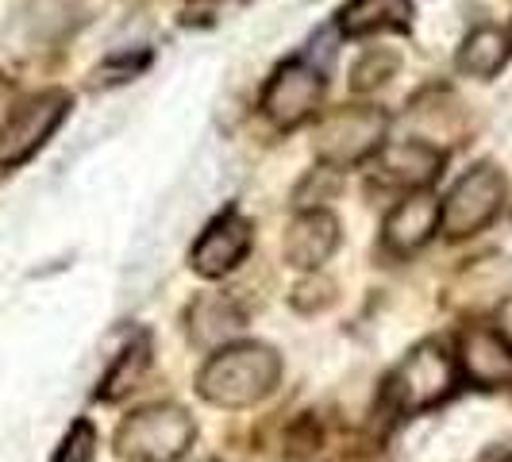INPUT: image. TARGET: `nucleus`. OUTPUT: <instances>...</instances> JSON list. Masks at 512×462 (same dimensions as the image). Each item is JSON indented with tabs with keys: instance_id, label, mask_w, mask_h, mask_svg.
<instances>
[{
	"instance_id": "1",
	"label": "nucleus",
	"mask_w": 512,
	"mask_h": 462,
	"mask_svg": "<svg viewBox=\"0 0 512 462\" xmlns=\"http://www.w3.org/2000/svg\"><path fill=\"white\" fill-rule=\"evenodd\" d=\"M282 378V359L266 343H228L197 374V393L220 409H247Z\"/></svg>"
},
{
	"instance_id": "2",
	"label": "nucleus",
	"mask_w": 512,
	"mask_h": 462,
	"mask_svg": "<svg viewBox=\"0 0 512 462\" xmlns=\"http://www.w3.org/2000/svg\"><path fill=\"white\" fill-rule=\"evenodd\" d=\"M193 420L178 405H147L116 432V455L128 462H174L193 443Z\"/></svg>"
},
{
	"instance_id": "3",
	"label": "nucleus",
	"mask_w": 512,
	"mask_h": 462,
	"mask_svg": "<svg viewBox=\"0 0 512 462\" xmlns=\"http://www.w3.org/2000/svg\"><path fill=\"white\" fill-rule=\"evenodd\" d=\"M451 389H455V359L439 343H424L397 362V370L385 382V401L393 412L409 416L443 405Z\"/></svg>"
},
{
	"instance_id": "4",
	"label": "nucleus",
	"mask_w": 512,
	"mask_h": 462,
	"mask_svg": "<svg viewBox=\"0 0 512 462\" xmlns=\"http://www.w3.org/2000/svg\"><path fill=\"white\" fill-rule=\"evenodd\" d=\"M385 131H389V116L374 104H347V108H335L328 112V120L316 131V154L332 166H355L362 158L378 151L385 143Z\"/></svg>"
},
{
	"instance_id": "5",
	"label": "nucleus",
	"mask_w": 512,
	"mask_h": 462,
	"mask_svg": "<svg viewBox=\"0 0 512 462\" xmlns=\"http://www.w3.org/2000/svg\"><path fill=\"white\" fill-rule=\"evenodd\" d=\"M501 205H505V174L497 166L482 162V166H470L455 181L451 197L439 205V224L451 239H466V235L493 224Z\"/></svg>"
},
{
	"instance_id": "6",
	"label": "nucleus",
	"mask_w": 512,
	"mask_h": 462,
	"mask_svg": "<svg viewBox=\"0 0 512 462\" xmlns=\"http://www.w3.org/2000/svg\"><path fill=\"white\" fill-rule=\"evenodd\" d=\"M324 89H328V81H324L320 66H312L308 58H289L266 81V89H262V112L278 128H297V124H305L308 116L320 108Z\"/></svg>"
},
{
	"instance_id": "7",
	"label": "nucleus",
	"mask_w": 512,
	"mask_h": 462,
	"mask_svg": "<svg viewBox=\"0 0 512 462\" xmlns=\"http://www.w3.org/2000/svg\"><path fill=\"white\" fill-rule=\"evenodd\" d=\"M66 112H70V97L62 89L39 93V97L20 104L4 120V128H0V166H20V162H27L58 131V124L66 120Z\"/></svg>"
},
{
	"instance_id": "8",
	"label": "nucleus",
	"mask_w": 512,
	"mask_h": 462,
	"mask_svg": "<svg viewBox=\"0 0 512 462\" xmlns=\"http://www.w3.org/2000/svg\"><path fill=\"white\" fill-rule=\"evenodd\" d=\"M251 251V224L239 212H220L212 224L205 228V235L193 247V270L205 278H224L231 274Z\"/></svg>"
},
{
	"instance_id": "9",
	"label": "nucleus",
	"mask_w": 512,
	"mask_h": 462,
	"mask_svg": "<svg viewBox=\"0 0 512 462\" xmlns=\"http://www.w3.org/2000/svg\"><path fill=\"white\" fill-rule=\"evenodd\" d=\"M436 228H439V201L428 197L424 189H416L405 201H397L393 212L385 216V243L397 255H412V251H420L432 239Z\"/></svg>"
},
{
	"instance_id": "10",
	"label": "nucleus",
	"mask_w": 512,
	"mask_h": 462,
	"mask_svg": "<svg viewBox=\"0 0 512 462\" xmlns=\"http://www.w3.org/2000/svg\"><path fill=\"white\" fill-rule=\"evenodd\" d=\"M459 362L462 374L478 385H509L512 382V351L505 339L486 328H466L459 335Z\"/></svg>"
},
{
	"instance_id": "11",
	"label": "nucleus",
	"mask_w": 512,
	"mask_h": 462,
	"mask_svg": "<svg viewBox=\"0 0 512 462\" xmlns=\"http://www.w3.org/2000/svg\"><path fill=\"white\" fill-rule=\"evenodd\" d=\"M339 243V224L332 212L324 208H308L293 220V228L285 235V258L297 270H316L320 262H328Z\"/></svg>"
},
{
	"instance_id": "12",
	"label": "nucleus",
	"mask_w": 512,
	"mask_h": 462,
	"mask_svg": "<svg viewBox=\"0 0 512 462\" xmlns=\"http://www.w3.org/2000/svg\"><path fill=\"white\" fill-rule=\"evenodd\" d=\"M185 332L193 339V347H228L235 343V335L243 332V312L231 297H220V293H205L197 297L189 312H185Z\"/></svg>"
},
{
	"instance_id": "13",
	"label": "nucleus",
	"mask_w": 512,
	"mask_h": 462,
	"mask_svg": "<svg viewBox=\"0 0 512 462\" xmlns=\"http://www.w3.org/2000/svg\"><path fill=\"white\" fill-rule=\"evenodd\" d=\"M439 170H443V151L428 147L424 139L393 143V147L382 154V162H378V174H382L389 185L409 189V193L428 189V185L439 178Z\"/></svg>"
},
{
	"instance_id": "14",
	"label": "nucleus",
	"mask_w": 512,
	"mask_h": 462,
	"mask_svg": "<svg viewBox=\"0 0 512 462\" xmlns=\"http://www.w3.org/2000/svg\"><path fill=\"white\" fill-rule=\"evenodd\" d=\"M81 20V0H27L16 16V31L24 47H47L66 39Z\"/></svg>"
},
{
	"instance_id": "15",
	"label": "nucleus",
	"mask_w": 512,
	"mask_h": 462,
	"mask_svg": "<svg viewBox=\"0 0 512 462\" xmlns=\"http://www.w3.org/2000/svg\"><path fill=\"white\" fill-rule=\"evenodd\" d=\"M412 20V0H351L339 12L343 35H374V31H401Z\"/></svg>"
},
{
	"instance_id": "16",
	"label": "nucleus",
	"mask_w": 512,
	"mask_h": 462,
	"mask_svg": "<svg viewBox=\"0 0 512 462\" xmlns=\"http://www.w3.org/2000/svg\"><path fill=\"white\" fill-rule=\"evenodd\" d=\"M512 54V43L505 31H497V27H478V31H470L466 35V43H462L459 51V70L470 77H493L505 70V62H509Z\"/></svg>"
},
{
	"instance_id": "17",
	"label": "nucleus",
	"mask_w": 512,
	"mask_h": 462,
	"mask_svg": "<svg viewBox=\"0 0 512 462\" xmlns=\"http://www.w3.org/2000/svg\"><path fill=\"white\" fill-rule=\"evenodd\" d=\"M147 362H151V347H147V335H135L128 347L116 355L112 362V370L104 374V385H101V397L104 401H120V397H128L131 389L139 385V378L147 374Z\"/></svg>"
},
{
	"instance_id": "18",
	"label": "nucleus",
	"mask_w": 512,
	"mask_h": 462,
	"mask_svg": "<svg viewBox=\"0 0 512 462\" xmlns=\"http://www.w3.org/2000/svg\"><path fill=\"white\" fill-rule=\"evenodd\" d=\"M397 74V54L393 51H366L351 66V89L355 93H374L389 77Z\"/></svg>"
},
{
	"instance_id": "19",
	"label": "nucleus",
	"mask_w": 512,
	"mask_h": 462,
	"mask_svg": "<svg viewBox=\"0 0 512 462\" xmlns=\"http://www.w3.org/2000/svg\"><path fill=\"white\" fill-rule=\"evenodd\" d=\"M143 66H147V51L116 54V58H108L101 70H97V81H93V85H120V81H131Z\"/></svg>"
},
{
	"instance_id": "20",
	"label": "nucleus",
	"mask_w": 512,
	"mask_h": 462,
	"mask_svg": "<svg viewBox=\"0 0 512 462\" xmlns=\"http://www.w3.org/2000/svg\"><path fill=\"white\" fill-rule=\"evenodd\" d=\"M54 462H93V428H89L85 420L70 428V436L62 439Z\"/></svg>"
},
{
	"instance_id": "21",
	"label": "nucleus",
	"mask_w": 512,
	"mask_h": 462,
	"mask_svg": "<svg viewBox=\"0 0 512 462\" xmlns=\"http://www.w3.org/2000/svg\"><path fill=\"white\" fill-rule=\"evenodd\" d=\"M497 335L505 339V347L512 351V297L501 308H497Z\"/></svg>"
},
{
	"instance_id": "22",
	"label": "nucleus",
	"mask_w": 512,
	"mask_h": 462,
	"mask_svg": "<svg viewBox=\"0 0 512 462\" xmlns=\"http://www.w3.org/2000/svg\"><path fill=\"white\" fill-rule=\"evenodd\" d=\"M339 462H362V459H339Z\"/></svg>"
},
{
	"instance_id": "23",
	"label": "nucleus",
	"mask_w": 512,
	"mask_h": 462,
	"mask_svg": "<svg viewBox=\"0 0 512 462\" xmlns=\"http://www.w3.org/2000/svg\"><path fill=\"white\" fill-rule=\"evenodd\" d=\"M509 43H512V27H509Z\"/></svg>"
},
{
	"instance_id": "24",
	"label": "nucleus",
	"mask_w": 512,
	"mask_h": 462,
	"mask_svg": "<svg viewBox=\"0 0 512 462\" xmlns=\"http://www.w3.org/2000/svg\"><path fill=\"white\" fill-rule=\"evenodd\" d=\"M501 462H512V455H509V459H501Z\"/></svg>"
},
{
	"instance_id": "25",
	"label": "nucleus",
	"mask_w": 512,
	"mask_h": 462,
	"mask_svg": "<svg viewBox=\"0 0 512 462\" xmlns=\"http://www.w3.org/2000/svg\"><path fill=\"white\" fill-rule=\"evenodd\" d=\"M205 462H212V459H205Z\"/></svg>"
}]
</instances>
